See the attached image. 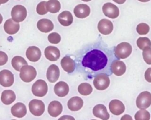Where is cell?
Masks as SVG:
<instances>
[{"mask_svg":"<svg viewBox=\"0 0 151 120\" xmlns=\"http://www.w3.org/2000/svg\"><path fill=\"white\" fill-rule=\"evenodd\" d=\"M113 54L111 49L101 41L87 44L76 54L75 64L77 71L89 78L100 73L110 76V65L115 60Z\"/></svg>","mask_w":151,"mask_h":120,"instance_id":"cell-1","label":"cell"},{"mask_svg":"<svg viewBox=\"0 0 151 120\" xmlns=\"http://www.w3.org/2000/svg\"><path fill=\"white\" fill-rule=\"evenodd\" d=\"M132 52L131 44L127 42H122L117 44L114 49V54L118 59L128 57Z\"/></svg>","mask_w":151,"mask_h":120,"instance_id":"cell-2","label":"cell"},{"mask_svg":"<svg viewBox=\"0 0 151 120\" xmlns=\"http://www.w3.org/2000/svg\"><path fill=\"white\" fill-rule=\"evenodd\" d=\"M36 76L37 71L32 66L28 64L24 65L20 70L19 77L24 82L29 83L32 81L35 78Z\"/></svg>","mask_w":151,"mask_h":120,"instance_id":"cell-3","label":"cell"},{"mask_svg":"<svg viewBox=\"0 0 151 120\" xmlns=\"http://www.w3.org/2000/svg\"><path fill=\"white\" fill-rule=\"evenodd\" d=\"M110 80L109 76L105 73L97 74L94 78L93 84L98 90H104L110 85Z\"/></svg>","mask_w":151,"mask_h":120,"instance_id":"cell-4","label":"cell"},{"mask_svg":"<svg viewBox=\"0 0 151 120\" xmlns=\"http://www.w3.org/2000/svg\"><path fill=\"white\" fill-rule=\"evenodd\" d=\"M27 15L26 8L21 5H15L11 10L12 19L17 23L24 21L27 17Z\"/></svg>","mask_w":151,"mask_h":120,"instance_id":"cell-5","label":"cell"},{"mask_svg":"<svg viewBox=\"0 0 151 120\" xmlns=\"http://www.w3.org/2000/svg\"><path fill=\"white\" fill-rule=\"evenodd\" d=\"M47 91L48 85L44 80H38L32 86V92L36 97H42L46 95Z\"/></svg>","mask_w":151,"mask_h":120,"instance_id":"cell-6","label":"cell"},{"mask_svg":"<svg viewBox=\"0 0 151 120\" xmlns=\"http://www.w3.org/2000/svg\"><path fill=\"white\" fill-rule=\"evenodd\" d=\"M136 103L140 109L147 108L151 105V93L149 91L142 92L137 96Z\"/></svg>","mask_w":151,"mask_h":120,"instance_id":"cell-7","label":"cell"},{"mask_svg":"<svg viewBox=\"0 0 151 120\" xmlns=\"http://www.w3.org/2000/svg\"><path fill=\"white\" fill-rule=\"evenodd\" d=\"M29 109L32 115L41 116L45 111V105L41 100L33 99L29 103Z\"/></svg>","mask_w":151,"mask_h":120,"instance_id":"cell-8","label":"cell"},{"mask_svg":"<svg viewBox=\"0 0 151 120\" xmlns=\"http://www.w3.org/2000/svg\"><path fill=\"white\" fill-rule=\"evenodd\" d=\"M102 11L105 16L111 19L116 18L119 15L118 7L110 2L104 4L102 7Z\"/></svg>","mask_w":151,"mask_h":120,"instance_id":"cell-9","label":"cell"},{"mask_svg":"<svg viewBox=\"0 0 151 120\" xmlns=\"http://www.w3.org/2000/svg\"><path fill=\"white\" fill-rule=\"evenodd\" d=\"M14 82L13 74L8 70H2L0 71V84L4 87H11Z\"/></svg>","mask_w":151,"mask_h":120,"instance_id":"cell-10","label":"cell"},{"mask_svg":"<svg viewBox=\"0 0 151 120\" xmlns=\"http://www.w3.org/2000/svg\"><path fill=\"white\" fill-rule=\"evenodd\" d=\"M97 29L100 33L104 35H109L113 30V25L110 20L102 19L98 23Z\"/></svg>","mask_w":151,"mask_h":120,"instance_id":"cell-11","label":"cell"},{"mask_svg":"<svg viewBox=\"0 0 151 120\" xmlns=\"http://www.w3.org/2000/svg\"><path fill=\"white\" fill-rule=\"evenodd\" d=\"M110 68L112 73L117 76H120L124 74L126 70V66L123 61L114 60L111 65Z\"/></svg>","mask_w":151,"mask_h":120,"instance_id":"cell-12","label":"cell"},{"mask_svg":"<svg viewBox=\"0 0 151 120\" xmlns=\"http://www.w3.org/2000/svg\"><path fill=\"white\" fill-rule=\"evenodd\" d=\"M109 107L110 112L115 115H119L122 114L125 110L124 104L119 100H111L109 103Z\"/></svg>","mask_w":151,"mask_h":120,"instance_id":"cell-13","label":"cell"},{"mask_svg":"<svg viewBox=\"0 0 151 120\" xmlns=\"http://www.w3.org/2000/svg\"><path fill=\"white\" fill-rule=\"evenodd\" d=\"M74 13L77 18H85L90 15V8L86 4H78L74 9Z\"/></svg>","mask_w":151,"mask_h":120,"instance_id":"cell-14","label":"cell"},{"mask_svg":"<svg viewBox=\"0 0 151 120\" xmlns=\"http://www.w3.org/2000/svg\"><path fill=\"white\" fill-rule=\"evenodd\" d=\"M45 57L51 61H57L60 56V52L59 49L53 46L47 47L44 50Z\"/></svg>","mask_w":151,"mask_h":120,"instance_id":"cell-15","label":"cell"},{"mask_svg":"<svg viewBox=\"0 0 151 120\" xmlns=\"http://www.w3.org/2000/svg\"><path fill=\"white\" fill-rule=\"evenodd\" d=\"M26 56L29 61L36 62L40 59L41 56V52L37 46H29L27 49Z\"/></svg>","mask_w":151,"mask_h":120,"instance_id":"cell-16","label":"cell"},{"mask_svg":"<svg viewBox=\"0 0 151 120\" xmlns=\"http://www.w3.org/2000/svg\"><path fill=\"white\" fill-rule=\"evenodd\" d=\"M93 114L94 116L101 119H109L110 115L107 112L106 107L103 104H97L93 109Z\"/></svg>","mask_w":151,"mask_h":120,"instance_id":"cell-17","label":"cell"},{"mask_svg":"<svg viewBox=\"0 0 151 120\" xmlns=\"http://www.w3.org/2000/svg\"><path fill=\"white\" fill-rule=\"evenodd\" d=\"M60 76V70L55 64H51L49 66L47 71V78L51 83L56 82Z\"/></svg>","mask_w":151,"mask_h":120,"instance_id":"cell-18","label":"cell"},{"mask_svg":"<svg viewBox=\"0 0 151 120\" xmlns=\"http://www.w3.org/2000/svg\"><path fill=\"white\" fill-rule=\"evenodd\" d=\"M63 111L62 104L58 101H51L48 107V114L52 117H57Z\"/></svg>","mask_w":151,"mask_h":120,"instance_id":"cell-19","label":"cell"},{"mask_svg":"<svg viewBox=\"0 0 151 120\" xmlns=\"http://www.w3.org/2000/svg\"><path fill=\"white\" fill-rule=\"evenodd\" d=\"M11 112L15 117L22 118L27 114L26 106L22 102H17L11 107Z\"/></svg>","mask_w":151,"mask_h":120,"instance_id":"cell-20","label":"cell"},{"mask_svg":"<svg viewBox=\"0 0 151 120\" xmlns=\"http://www.w3.org/2000/svg\"><path fill=\"white\" fill-rule=\"evenodd\" d=\"M61 66L63 69L68 73H73L76 68L75 61L69 56H65L61 59Z\"/></svg>","mask_w":151,"mask_h":120,"instance_id":"cell-21","label":"cell"},{"mask_svg":"<svg viewBox=\"0 0 151 120\" xmlns=\"http://www.w3.org/2000/svg\"><path fill=\"white\" fill-rule=\"evenodd\" d=\"M37 26L39 30L44 33H48L54 29V24L50 19H41L37 23Z\"/></svg>","mask_w":151,"mask_h":120,"instance_id":"cell-22","label":"cell"},{"mask_svg":"<svg viewBox=\"0 0 151 120\" xmlns=\"http://www.w3.org/2000/svg\"><path fill=\"white\" fill-rule=\"evenodd\" d=\"M54 91L55 94L60 97L66 96L69 92L68 85L64 81L58 82L54 86Z\"/></svg>","mask_w":151,"mask_h":120,"instance_id":"cell-23","label":"cell"},{"mask_svg":"<svg viewBox=\"0 0 151 120\" xmlns=\"http://www.w3.org/2000/svg\"><path fill=\"white\" fill-rule=\"evenodd\" d=\"M19 24L15 23L12 19L6 20L4 25L5 32L9 35H14L17 33L19 29Z\"/></svg>","mask_w":151,"mask_h":120,"instance_id":"cell-24","label":"cell"},{"mask_svg":"<svg viewBox=\"0 0 151 120\" xmlns=\"http://www.w3.org/2000/svg\"><path fill=\"white\" fill-rule=\"evenodd\" d=\"M58 20L64 26H70L73 22V17L71 13L68 11H64L58 16Z\"/></svg>","mask_w":151,"mask_h":120,"instance_id":"cell-25","label":"cell"},{"mask_svg":"<svg viewBox=\"0 0 151 120\" xmlns=\"http://www.w3.org/2000/svg\"><path fill=\"white\" fill-rule=\"evenodd\" d=\"M83 105V101L79 97H73L71 98L67 102V106L70 110L77 111L80 110Z\"/></svg>","mask_w":151,"mask_h":120,"instance_id":"cell-26","label":"cell"},{"mask_svg":"<svg viewBox=\"0 0 151 120\" xmlns=\"http://www.w3.org/2000/svg\"><path fill=\"white\" fill-rule=\"evenodd\" d=\"M15 94L12 90H6L2 92L1 100L5 105H9L12 104L15 100Z\"/></svg>","mask_w":151,"mask_h":120,"instance_id":"cell-27","label":"cell"},{"mask_svg":"<svg viewBox=\"0 0 151 120\" xmlns=\"http://www.w3.org/2000/svg\"><path fill=\"white\" fill-rule=\"evenodd\" d=\"M11 64L13 68L18 71H20V70L23 66L28 64L24 58L19 56H16L12 58Z\"/></svg>","mask_w":151,"mask_h":120,"instance_id":"cell-28","label":"cell"},{"mask_svg":"<svg viewBox=\"0 0 151 120\" xmlns=\"http://www.w3.org/2000/svg\"><path fill=\"white\" fill-rule=\"evenodd\" d=\"M46 8L52 13H57L61 9L60 2L58 0H49L46 2Z\"/></svg>","mask_w":151,"mask_h":120,"instance_id":"cell-29","label":"cell"},{"mask_svg":"<svg viewBox=\"0 0 151 120\" xmlns=\"http://www.w3.org/2000/svg\"><path fill=\"white\" fill-rule=\"evenodd\" d=\"M78 91L83 95H88L92 92L93 88L89 83H83L78 85Z\"/></svg>","mask_w":151,"mask_h":120,"instance_id":"cell-30","label":"cell"},{"mask_svg":"<svg viewBox=\"0 0 151 120\" xmlns=\"http://www.w3.org/2000/svg\"><path fill=\"white\" fill-rule=\"evenodd\" d=\"M137 45L140 50H144L146 47H151V41L146 37H140L136 41Z\"/></svg>","mask_w":151,"mask_h":120,"instance_id":"cell-31","label":"cell"},{"mask_svg":"<svg viewBox=\"0 0 151 120\" xmlns=\"http://www.w3.org/2000/svg\"><path fill=\"white\" fill-rule=\"evenodd\" d=\"M134 118L136 120H139V119L148 120L150 118V115L147 111L145 110V109H141V110L138 111L134 115Z\"/></svg>","mask_w":151,"mask_h":120,"instance_id":"cell-32","label":"cell"},{"mask_svg":"<svg viewBox=\"0 0 151 120\" xmlns=\"http://www.w3.org/2000/svg\"><path fill=\"white\" fill-rule=\"evenodd\" d=\"M149 26L145 23H140L137 25L136 27V31L140 35L147 34L149 32Z\"/></svg>","mask_w":151,"mask_h":120,"instance_id":"cell-33","label":"cell"},{"mask_svg":"<svg viewBox=\"0 0 151 120\" xmlns=\"http://www.w3.org/2000/svg\"><path fill=\"white\" fill-rule=\"evenodd\" d=\"M143 58L144 61L148 64H151V47H146L143 50Z\"/></svg>","mask_w":151,"mask_h":120,"instance_id":"cell-34","label":"cell"},{"mask_svg":"<svg viewBox=\"0 0 151 120\" xmlns=\"http://www.w3.org/2000/svg\"><path fill=\"white\" fill-rule=\"evenodd\" d=\"M48 40L51 43L58 44L61 41V36L58 33L53 32L48 36Z\"/></svg>","mask_w":151,"mask_h":120,"instance_id":"cell-35","label":"cell"},{"mask_svg":"<svg viewBox=\"0 0 151 120\" xmlns=\"http://www.w3.org/2000/svg\"><path fill=\"white\" fill-rule=\"evenodd\" d=\"M46 1L40 2L37 6V12L38 14L42 15H45L48 12L46 8Z\"/></svg>","mask_w":151,"mask_h":120,"instance_id":"cell-36","label":"cell"},{"mask_svg":"<svg viewBox=\"0 0 151 120\" xmlns=\"http://www.w3.org/2000/svg\"><path fill=\"white\" fill-rule=\"evenodd\" d=\"M8 59V58L7 54L5 52L0 51V66H3L6 64Z\"/></svg>","mask_w":151,"mask_h":120,"instance_id":"cell-37","label":"cell"},{"mask_svg":"<svg viewBox=\"0 0 151 120\" xmlns=\"http://www.w3.org/2000/svg\"><path fill=\"white\" fill-rule=\"evenodd\" d=\"M145 78L147 82L151 83V67L146 70L145 73Z\"/></svg>","mask_w":151,"mask_h":120,"instance_id":"cell-38","label":"cell"},{"mask_svg":"<svg viewBox=\"0 0 151 120\" xmlns=\"http://www.w3.org/2000/svg\"><path fill=\"white\" fill-rule=\"evenodd\" d=\"M113 1L118 4H123L125 2L126 0H113Z\"/></svg>","mask_w":151,"mask_h":120,"instance_id":"cell-39","label":"cell"},{"mask_svg":"<svg viewBox=\"0 0 151 120\" xmlns=\"http://www.w3.org/2000/svg\"><path fill=\"white\" fill-rule=\"evenodd\" d=\"M123 118H125V119H132V118L130 116H129L128 115H124V116H123L122 118V119H123Z\"/></svg>","mask_w":151,"mask_h":120,"instance_id":"cell-40","label":"cell"},{"mask_svg":"<svg viewBox=\"0 0 151 120\" xmlns=\"http://www.w3.org/2000/svg\"><path fill=\"white\" fill-rule=\"evenodd\" d=\"M9 0H0V4H5L6 2H7Z\"/></svg>","mask_w":151,"mask_h":120,"instance_id":"cell-41","label":"cell"},{"mask_svg":"<svg viewBox=\"0 0 151 120\" xmlns=\"http://www.w3.org/2000/svg\"><path fill=\"white\" fill-rule=\"evenodd\" d=\"M2 20H3V18H2V15H1V14H0V24L2 23Z\"/></svg>","mask_w":151,"mask_h":120,"instance_id":"cell-42","label":"cell"},{"mask_svg":"<svg viewBox=\"0 0 151 120\" xmlns=\"http://www.w3.org/2000/svg\"><path fill=\"white\" fill-rule=\"evenodd\" d=\"M138 1H139L140 2H146L149 1L150 0H138Z\"/></svg>","mask_w":151,"mask_h":120,"instance_id":"cell-43","label":"cell"},{"mask_svg":"<svg viewBox=\"0 0 151 120\" xmlns=\"http://www.w3.org/2000/svg\"><path fill=\"white\" fill-rule=\"evenodd\" d=\"M81 1H84V2H88V1H91V0H81Z\"/></svg>","mask_w":151,"mask_h":120,"instance_id":"cell-44","label":"cell"},{"mask_svg":"<svg viewBox=\"0 0 151 120\" xmlns=\"http://www.w3.org/2000/svg\"><path fill=\"white\" fill-rule=\"evenodd\" d=\"M0 5H1V4H0Z\"/></svg>","mask_w":151,"mask_h":120,"instance_id":"cell-45","label":"cell"}]
</instances>
